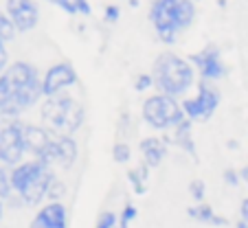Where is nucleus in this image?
I'll return each instance as SVG.
<instances>
[{
  "label": "nucleus",
  "instance_id": "1",
  "mask_svg": "<svg viewBox=\"0 0 248 228\" xmlns=\"http://www.w3.org/2000/svg\"><path fill=\"white\" fill-rule=\"evenodd\" d=\"M5 77L11 86V99L0 112V119H20L27 110L44 101L42 94V73L31 61H11L5 70Z\"/></svg>",
  "mask_w": 248,
  "mask_h": 228
},
{
  "label": "nucleus",
  "instance_id": "2",
  "mask_svg": "<svg viewBox=\"0 0 248 228\" xmlns=\"http://www.w3.org/2000/svg\"><path fill=\"white\" fill-rule=\"evenodd\" d=\"M152 77H154V90L160 94H167L183 101L189 97L193 88L198 86V73L189 57L173 51H163L156 55L152 64Z\"/></svg>",
  "mask_w": 248,
  "mask_h": 228
},
{
  "label": "nucleus",
  "instance_id": "3",
  "mask_svg": "<svg viewBox=\"0 0 248 228\" xmlns=\"http://www.w3.org/2000/svg\"><path fill=\"white\" fill-rule=\"evenodd\" d=\"M196 2L191 0H152L147 20L154 29L158 42L173 46L183 33H187L196 22Z\"/></svg>",
  "mask_w": 248,
  "mask_h": 228
},
{
  "label": "nucleus",
  "instance_id": "4",
  "mask_svg": "<svg viewBox=\"0 0 248 228\" xmlns=\"http://www.w3.org/2000/svg\"><path fill=\"white\" fill-rule=\"evenodd\" d=\"M55 178L57 173L51 165L35 158H27L11 169V186L24 206L40 209L42 204H46L48 189L55 182Z\"/></svg>",
  "mask_w": 248,
  "mask_h": 228
},
{
  "label": "nucleus",
  "instance_id": "5",
  "mask_svg": "<svg viewBox=\"0 0 248 228\" xmlns=\"http://www.w3.org/2000/svg\"><path fill=\"white\" fill-rule=\"evenodd\" d=\"M40 121L51 132L75 136L86 123V107L68 92L48 97L40 103Z\"/></svg>",
  "mask_w": 248,
  "mask_h": 228
},
{
  "label": "nucleus",
  "instance_id": "6",
  "mask_svg": "<svg viewBox=\"0 0 248 228\" xmlns=\"http://www.w3.org/2000/svg\"><path fill=\"white\" fill-rule=\"evenodd\" d=\"M185 112L178 99L154 92L140 103V121L154 132H171L178 123L185 121Z\"/></svg>",
  "mask_w": 248,
  "mask_h": 228
},
{
  "label": "nucleus",
  "instance_id": "7",
  "mask_svg": "<svg viewBox=\"0 0 248 228\" xmlns=\"http://www.w3.org/2000/svg\"><path fill=\"white\" fill-rule=\"evenodd\" d=\"M222 103V92L216 84H209V81H198L196 92L185 97L180 101L183 106L185 117L191 123H204L209 119H213V114L217 112Z\"/></svg>",
  "mask_w": 248,
  "mask_h": 228
},
{
  "label": "nucleus",
  "instance_id": "8",
  "mask_svg": "<svg viewBox=\"0 0 248 228\" xmlns=\"http://www.w3.org/2000/svg\"><path fill=\"white\" fill-rule=\"evenodd\" d=\"M27 160L22 119H0V165L14 169Z\"/></svg>",
  "mask_w": 248,
  "mask_h": 228
},
{
  "label": "nucleus",
  "instance_id": "9",
  "mask_svg": "<svg viewBox=\"0 0 248 228\" xmlns=\"http://www.w3.org/2000/svg\"><path fill=\"white\" fill-rule=\"evenodd\" d=\"M189 61L193 64L198 73V81H209V84H217L229 75V66H226L224 57H222V48L217 44L209 42L204 48L191 53Z\"/></svg>",
  "mask_w": 248,
  "mask_h": 228
},
{
  "label": "nucleus",
  "instance_id": "10",
  "mask_svg": "<svg viewBox=\"0 0 248 228\" xmlns=\"http://www.w3.org/2000/svg\"><path fill=\"white\" fill-rule=\"evenodd\" d=\"M79 84V73L70 61H55L42 73V94L44 99L68 92Z\"/></svg>",
  "mask_w": 248,
  "mask_h": 228
},
{
  "label": "nucleus",
  "instance_id": "11",
  "mask_svg": "<svg viewBox=\"0 0 248 228\" xmlns=\"http://www.w3.org/2000/svg\"><path fill=\"white\" fill-rule=\"evenodd\" d=\"M53 143H55V132L44 127L42 123L24 121V145L29 158L42 160L53 167Z\"/></svg>",
  "mask_w": 248,
  "mask_h": 228
},
{
  "label": "nucleus",
  "instance_id": "12",
  "mask_svg": "<svg viewBox=\"0 0 248 228\" xmlns=\"http://www.w3.org/2000/svg\"><path fill=\"white\" fill-rule=\"evenodd\" d=\"M5 11L18 33H29L40 24V5L35 0H5Z\"/></svg>",
  "mask_w": 248,
  "mask_h": 228
},
{
  "label": "nucleus",
  "instance_id": "13",
  "mask_svg": "<svg viewBox=\"0 0 248 228\" xmlns=\"http://www.w3.org/2000/svg\"><path fill=\"white\" fill-rule=\"evenodd\" d=\"M29 228H68V209L64 202L42 204L29 222Z\"/></svg>",
  "mask_w": 248,
  "mask_h": 228
},
{
  "label": "nucleus",
  "instance_id": "14",
  "mask_svg": "<svg viewBox=\"0 0 248 228\" xmlns=\"http://www.w3.org/2000/svg\"><path fill=\"white\" fill-rule=\"evenodd\" d=\"M139 154H140V163H145L150 169L160 167L169 154V138L158 134L143 136L139 140Z\"/></svg>",
  "mask_w": 248,
  "mask_h": 228
},
{
  "label": "nucleus",
  "instance_id": "15",
  "mask_svg": "<svg viewBox=\"0 0 248 228\" xmlns=\"http://www.w3.org/2000/svg\"><path fill=\"white\" fill-rule=\"evenodd\" d=\"M79 160V143L75 136L68 134H57L55 132V143H53V167L70 169L75 167Z\"/></svg>",
  "mask_w": 248,
  "mask_h": 228
},
{
  "label": "nucleus",
  "instance_id": "16",
  "mask_svg": "<svg viewBox=\"0 0 248 228\" xmlns=\"http://www.w3.org/2000/svg\"><path fill=\"white\" fill-rule=\"evenodd\" d=\"M167 138H169V145H176L183 154L191 156L193 160L198 158L196 140H193V123L189 121V119H185L183 123H178V125L173 127V130L169 132Z\"/></svg>",
  "mask_w": 248,
  "mask_h": 228
},
{
  "label": "nucleus",
  "instance_id": "17",
  "mask_svg": "<svg viewBox=\"0 0 248 228\" xmlns=\"http://www.w3.org/2000/svg\"><path fill=\"white\" fill-rule=\"evenodd\" d=\"M187 217L198 224H206V226H216V228L229 226V219H226L224 215L216 213V209L211 204H206V202H202V204H191L187 209Z\"/></svg>",
  "mask_w": 248,
  "mask_h": 228
},
{
  "label": "nucleus",
  "instance_id": "18",
  "mask_svg": "<svg viewBox=\"0 0 248 228\" xmlns=\"http://www.w3.org/2000/svg\"><path fill=\"white\" fill-rule=\"evenodd\" d=\"M150 171L145 163H139L136 167L127 169V182H130L134 196H145L147 193V184H150Z\"/></svg>",
  "mask_w": 248,
  "mask_h": 228
},
{
  "label": "nucleus",
  "instance_id": "19",
  "mask_svg": "<svg viewBox=\"0 0 248 228\" xmlns=\"http://www.w3.org/2000/svg\"><path fill=\"white\" fill-rule=\"evenodd\" d=\"M48 5L62 9L68 15H90L93 14V5L90 0H46Z\"/></svg>",
  "mask_w": 248,
  "mask_h": 228
},
{
  "label": "nucleus",
  "instance_id": "20",
  "mask_svg": "<svg viewBox=\"0 0 248 228\" xmlns=\"http://www.w3.org/2000/svg\"><path fill=\"white\" fill-rule=\"evenodd\" d=\"M110 154H112V160L117 165H127L132 160V147L127 140H117L110 149Z\"/></svg>",
  "mask_w": 248,
  "mask_h": 228
},
{
  "label": "nucleus",
  "instance_id": "21",
  "mask_svg": "<svg viewBox=\"0 0 248 228\" xmlns=\"http://www.w3.org/2000/svg\"><path fill=\"white\" fill-rule=\"evenodd\" d=\"M16 27L11 24V20H9V15H7V11L5 9H0V42H11L16 37Z\"/></svg>",
  "mask_w": 248,
  "mask_h": 228
},
{
  "label": "nucleus",
  "instance_id": "22",
  "mask_svg": "<svg viewBox=\"0 0 248 228\" xmlns=\"http://www.w3.org/2000/svg\"><path fill=\"white\" fill-rule=\"evenodd\" d=\"M14 196V186H11V169L0 165V200H9Z\"/></svg>",
  "mask_w": 248,
  "mask_h": 228
},
{
  "label": "nucleus",
  "instance_id": "23",
  "mask_svg": "<svg viewBox=\"0 0 248 228\" xmlns=\"http://www.w3.org/2000/svg\"><path fill=\"white\" fill-rule=\"evenodd\" d=\"M119 226L123 228H130L132 222H134L136 217H139V209H136V204H132V202H127V204H123V209L119 211Z\"/></svg>",
  "mask_w": 248,
  "mask_h": 228
},
{
  "label": "nucleus",
  "instance_id": "24",
  "mask_svg": "<svg viewBox=\"0 0 248 228\" xmlns=\"http://www.w3.org/2000/svg\"><path fill=\"white\" fill-rule=\"evenodd\" d=\"M187 191H189V196H191V200L196 202V204H202V202H204V198H206L204 180H200V178L191 180V182H189V186H187Z\"/></svg>",
  "mask_w": 248,
  "mask_h": 228
},
{
  "label": "nucleus",
  "instance_id": "25",
  "mask_svg": "<svg viewBox=\"0 0 248 228\" xmlns=\"http://www.w3.org/2000/svg\"><path fill=\"white\" fill-rule=\"evenodd\" d=\"M132 88H134L136 92H147V90H152L154 88V77H152V73H139L134 77Z\"/></svg>",
  "mask_w": 248,
  "mask_h": 228
},
{
  "label": "nucleus",
  "instance_id": "26",
  "mask_svg": "<svg viewBox=\"0 0 248 228\" xmlns=\"http://www.w3.org/2000/svg\"><path fill=\"white\" fill-rule=\"evenodd\" d=\"M64 196H66V182L55 178V182H53L51 189H48L46 202H64Z\"/></svg>",
  "mask_w": 248,
  "mask_h": 228
},
{
  "label": "nucleus",
  "instance_id": "27",
  "mask_svg": "<svg viewBox=\"0 0 248 228\" xmlns=\"http://www.w3.org/2000/svg\"><path fill=\"white\" fill-rule=\"evenodd\" d=\"M117 224H119V215L114 213V211H103V213L97 217L94 228H114Z\"/></svg>",
  "mask_w": 248,
  "mask_h": 228
},
{
  "label": "nucleus",
  "instance_id": "28",
  "mask_svg": "<svg viewBox=\"0 0 248 228\" xmlns=\"http://www.w3.org/2000/svg\"><path fill=\"white\" fill-rule=\"evenodd\" d=\"M9 99H11V86H9V79L5 77V73H2L0 75V112L5 110Z\"/></svg>",
  "mask_w": 248,
  "mask_h": 228
},
{
  "label": "nucleus",
  "instance_id": "29",
  "mask_svg": "<svg viewBox=\"0 0 248 228\" xmlns=\"http://www.w3.org/2000/svg\"><path fill=\"white\" fill-rule=\"evenodd\" d=\"M222 180H224V184H229V186H239L242 184V176H239V169H235V167H226L224 171H222Z\"/></svg>",
  "mask_w": 248,
  "mask_h": 228
},
{
  "label": "nucleus",
  "instance_id": "30",
  "mask_svg": "<svg viewBox=\"0 0 248 228\" xmlns=\"http://www.w3.org/2000/svg\"><path fill=\"white\" fill-rule=\"evenodd\" d=\"M121 18V7L119 5H108L103 9V22L106 24H117Z\"/></svg>",
  "mask_w": 248,
  "mask_h": 228
},
{
  "label": "nucleus",
  "instance_id": "31",
  "mask_svg": "<svg viewBox=\"0 0 248 228\" xmlns=\"http://www.w3.org/2000/svg\"><path fill=\"white\" fill-rule=\"evenodd\" d=\"M130 130H132V117H130V112H121V114H119V121H117L119 136L130 134Z\"/></svg>",
  "mask_w": 248,
  "mask_h": 228
},
{
  "label": "nucleus",
  "instance_id": "32",
  "mask_svg": "<svg viewBox=\"0 0 248 228\" xmlns=\"http://www.w3.org/2000/svg\"><path fill=\"white\" fill-rule=\"evenodd\" d=\"M7 66H9V51L5 42H0V75L7 70Z\"/></svg>",
  "mask_w": 248,
  "mask_h": 228
},
{
  "label": "nucleus",
  "instance_id": "33",
  "mask_svg": "<svg viewBox=\"0 0 248 228\" xmlns=\"http://www.w3.org/2000/svg\"><path fill=\"white\" fill-rule=\"evenodd\" d=\"M239 219L248 222V198H244V200L239 202Z\"/></svg>",
  "mask_w": 248,
  "mask_h": 228
},
{
  "label": "nucleus",
  "instance_id": "34",
  "mask_svg": "<svg viewBox=\"0 0 248 228\" xmlns=\"http://www.w3.org/2000/svg\"><path fill=\"white\" fill-rule=\"evenodd\" d=\"M239 176H242V182L246 184V189H248V163L244 165V167H239Z\"/></svg>",
  "mask_w": 248,
  "mask_h": 228
},
{
  "label": "nucleus",
  "instance_id": "35",
  "mask_svg": "<svg viewBox=\"0 0 248 228\" xmlns=\"http://www.w3.org/2000/svg\"><path fill=\"white\" fill-rule=\"evenodd\" d=\"M226 147H229V149H233V152H235V149H239V140H235V138L226 140Z\"/></svg>",
  "mask_w": 248,
  "mask_h": 228
},
{
  "label": "nucleus",
  "instance_id": "36",
  "mask_svg": "<svg viewBox=\"0 0 248 228\" xmlns=\"http://www.w3.org/2000/svg\"><path fill=\"white\" fill-rule=\"evenodd\" d=\"M235 228H248V222H244V219H237V222H235Z\"/></svg>",
  "mask_w": 248,
  "mask_h": 228
},
{
  "label": "nucleus",
  "instance_id": "37",
  "mask_svg": "<svg viewBox=\"0 0 248 228\" xmlns=\"http://www.w3.org/2000/svg\"><path fill=\"white\" fill-rule=\"evenodd\" d=\"M5 217V200H0V222Z\"/></svg>",
  "mask_w": 248,
  "mask_h": 228
},
{
  "label": "nucleus",
  "instance_id": "38",
  "mask_svg": "<svg viewBox=\"0 0 248 228\" xmlns=\"http://www.w3.org/2000/svg\"><path fill=\"white\" fill-rule=\"evenodd\" d=\"M127 2H130L132 7H139V0H127Z\"/></svg>",
  "mask_w": 248,
  "mask_h": 228
},
{
  "label": "nucleus",
  "instance_id": "39",
  "mask_svg": "<svg viewBox=\"0 0 248 228\" xmlns=\"http://www.w3.org/2000/svg\"><path fill=\"white\" fill-rule=\"evenodd\" d=\"M217 5H220L222 9H224V7H226V0H217Z\"/></svg>",
  "mask_w": 248,
  "mask_h": 228
},
{
  "label": "nucleus",
  "instance_id": "40",
  "mask_svg": "<svg viewBox=\"0 0 248 228\" xmlns=\"http://www.w3.org/2000/svg\"><path fill=\"white\" fill-rule=\"evenodd\" d=\"M191 2H196V5H198V2H200V0H191Z\"/></svg>",
  "mask_w": 248,
  "mask_h": 228
}]
</instances>
